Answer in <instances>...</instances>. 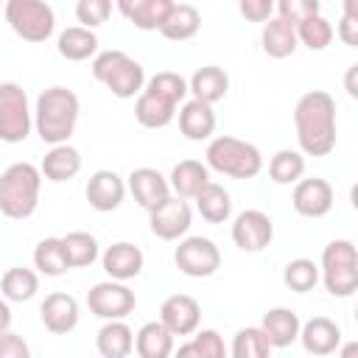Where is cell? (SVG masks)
<instances>
[{
  "mask_svg": "<svg viewBox=\"0 0 358 358\" xmlns=\"http://www.w3.org/2000/svg\"><path fill=\"white\" fill-rule=\"evenodd\" d=\"M296 143L305 157H327L336 148V101L324 90L299 95L294 106Z\"/></svg>",
  "mask_w": 358,
  "mask_h": 358,
  "instance_id": "obj_1",
  "label": "cell"
},
{
  "mask_svg": "<svg viewBox=\"0 0 358 358\" xmlns=\"http://www.w3.org/2000/svg\"><path fill=\"white\" fill-rule=\"evenodd\" d=\"M78 115H81L78 95L67 87L56 84V87H48L39 92V98L34 103V129H36L39 140L48 145L70 143V137L78 126Z\"/></svg>",
  "mask_w": 358,
  "mask_h": 358,
  "instance_id": "obj_2",
  "label": "cell"
},
{
  "mask_svg": "<svg viewBox=\"0 0 358 358\" xmlns=\"http://www.w3.org/2000/svg\"><path fill=\"white\" fill-rule=\"evenodd\" d=\"M42 171L34 162H11L0 173V213L14 221H25L39 207Z\"/></svg>",
  "mask_w": 358,
  "mask_h": 358,
  "instance_id": "obj_3",
  "label": "cell"
},
{
  "mask_svg": "<svg viewBox=\"0 0 358 358\" xmlns=\"http://www.w3.org/2000/svg\"><path fill=\"white\" fill-rule=\"evenodd\" d=\"M204 162L210 171L224 173L229 179H255L263 171V154L255 143H246L232 134L210 137Z\"/></svg>",
  "mask_w": 358,
  "mask_h": 358,
  "instance_id": "obj_4",
  "label": "cell"
},
{
  "mask_svg": "<svg viewBox=\"0 0 358 358\" xmlns=\"http://www.w3.org/2000/svg\"><path fill=\"white\" fill-rule=\"evenodd\" d=\"M92 78L103 84L115 98H137L145 87V70L126 50H101L92 56Z\"/></svg>",
  "mask_w": 358,
  "mask_h": 358,
  "instance_id": "obj_5",
  "label": "cell"
},
{
  "mask_svg": "<svg viewBox=\"0 0 358 358\" xmlns=\"http://www.w3.org/2000/svg\"><path fill=\"white\" fill-rule=\"evenodd\" d=\"M319 280L330 296L347 299L358 291V252L350 238H336L322 249Z\"/></svg>",
  "mask_w": 358,
  "mask_h": 358,
  "instance_id": "obj_6",
  "label": "cell"
},
{
  "mask_svg": "<svg viewBox=\"0 0 358 358\" xmlns=\"http://www.w3.org/2000/svg\"><path fill=\"white\" fill-rule=\"evenodd\" d=\"M3 14L8 28L22 42H45L56 31V14L48 0H6Z\"/></svg>",
  "mask_w": 358,
  "mask_h": 358,
  "instance_id": "obj_7",
  "label": "cell"
},
{
  "mask_svg": "<svg viewBox=\"0 0 358 358\" xmlns=\"http://www.w3.org/2000/svg\"><path fill=\"white\" fill-rule=\"evenodd\" d=\"M34 129V109L17 81H0V140L8 145L22 143Z\"/></svg>",
  "mask_w": 358,
  "mask_h": 358,
  "instance_id": "obj_8",
  "label": "cell"
},
{
  "mask_svg": "<svg viewBox=\"0 0 358 358\" xmlns=\"http://www.w3.org/2000/svg\"><path fill=\"white\" fill-rule=\"evenodd\" d=\"M173 263L185 277L204 280L221 268V249L204 235H185L173 249Z\"/></svg>",
  "mask_w": 358,
  "mask_h": 358,
  "instance_id": "obj_9",
  "label": "cell"
},
{
  "mask_svg": "<svg viewBox=\"0 0 358 358\" xmlns=\"http://www.w3.org/2000/svg\"><path fill=\"white\" fill-rule=\"evenodd\" d=\"M87 308L92 316H98L103 322L106 319H126L129 313H134L137 296L126 282L109 277L103 282H95L87 291Z\"/></svg>",
  "mask_w": 358,
  "mask_h": 358,
  "instance_id": "obj_10",
  "label": "cell"
},
{
  "mask_svg": "<svg viewBox=\"0 0 358 358\" xmlns=\"http://www.w3.org/2000/svg\"><path fill=\"white\" fill-rule=\"evenodd\" d=\"M190 224H193V210H190L187 199H179L173 193L159 207H154L148 213V227H151V232L159 241H179V238H185Z\"/></svg>",
  "mask_w": 358,
  "mask_h": 358,
  "instance_id": "obj_11",
  "label": "cell"
},
{
  "mask_svg": "<svg viewBox=\"0 0 358 358\" xmlns=\"http://www.w3.org/2000/svg\"><path fill=\"white\" fill-rule=\"evenodd\" d=\"M274 241V221L263 210H243L232 221V243L241 252H263Z\"/></svg>",
  "mask_w": 358,
  "mask_h": 358,
  "instance_id": "obj_12",
  "label": "cell"
},
{
  "mask_svg": "<svg viewBox=\"0 0 358 358\" xmlns=\"http://www.w3.org/2000/svg\"><path fill=\"white\" fill-rule=\"evenodd\" d=\"M291 207L302 218H324L333 210V187L322 176H308L294 182Z\"/></svg>",
  "mask_w": 358,
  "mask_h": 358,
  "instance_id": "obj_13",
  "label": "cell"
},
{
  "mask_svg": "<svg viewBox=\"0 0 358 358\" xmlns=\"http://www.w3.org/2000/svg\"><path fill=\"white\" fill-rule=\"evenodd\" d=\"M84 196L90 201L92 210L98 213H112L123 204L126 199V179L117 173V171H109V168H101L95 171L90 179H87V187H84Z\"/></svg>",
  "mask_w": 358,
  "mask_h": 358,
  "instance_id": "obj_14",
  "label": "cell"
},
{
  "mask_svg": "<svg viewBox=\"0 0 358 358\" xmlns=\"http://www.w3.org/2000/svg\"><path fill=\"white\" fill-rule=\"evenodd\" d=\"M126 190L134 196V201L151 213L154 207H159L168 196H171V185H168V176H162L157 168H134L129 176H126Z\"/></svg>",
  "mask_w": 358,
  "mask_h": 358,
  "instance_id": "obj_15",
  "label": "cell"
},
{
  "mask_svg": "<svg viewBox=\"0 0 358 358\" xmlns=\"http://www.w3.org/2000/svg\"><path fill=\"white\" fill-rule=\"evenodd\" d=\"M78 316H81L78 299L73 294H64V291L48 294L39 305V319H42L45 330L53 336H67L70 330H76Z\"/></svg>",
  "mask_w": 358,
  "mask_h": 358,
  "instance_id": "obj_16",
  "label": "cell"
},
{
  "mask_svg": "<svg viewBox=\"0 0 358 358\" xmlns=\"http://www.w3.org/2000/svg\"><path fill=\"white\" fill-rule=\"evenodd\" d=\"M159 322L173 336H190L201 324V305L190 294H171L159 305Z\"/></svg>",
  "mask_w": 358,
  "mask_h": 358,
  "instance_id": "obj_17",
  "label": "cell"
},
{
  "mask_svg": "<svg viewBox=\"0 0 358 358\" xmlns=\"http://www.w3.org/2000/svg\"><path fill=\"white\" fill-rule=\"evenodd\" d=\"M101 266L112 280L129 282V280L140 277V271L145 266V255L131 241H117L101 252Z\"/></svg>",
  "mask_w": 358,
  "mask_h": 358,
  "instance_id": "obj_18",
  "label": "cell"
},
{
  "mask_svg": "<svg viewBox=\"0 0 358 358\" xmlns=\"http://www.w3.org/2000/svg\"><path fill=\"white\" fill-rule=\"evenodd\" d=\"M296 338L310 355H333L341 347V327L327 316H313L305 324H299Z\"/></svg>",
  "mask_w": 358,
  "mask_h": 358,
  "instance_id": "obj_19",
  "label": "cell"
},
{
  "mask_svg": "<svg viewBox=\"0 0 358 358\" xmlns=\"http://www.w3.org/2000/svg\"><path fill=\"white\" fill-rule=\"evenodd\" d=\"M179 131L193 140V143H201V140H210L213 131H215V112H213V103H204L199 98H185L179 112Z\"/></svg>",
  "mask_w": 358,
  "mask_h": 358,
  "instance_id": "obj_20",
  "label": "cell"
},
{
  "mask_svg": "<svg viewBox=\"0 0 358 358\" xmlns=\"http://www.w3.org/2000/svg\"><path fill=\"white\" fill-rule=\"evenodd\" d=\"M299 324H302V319H299L296 310H291V308H268L263 313L260 330L266 333V338H268V344L274 350H285V347H291L296 341Z\"/></svg>",
  "mask_w": 358,
  "mask_h": 358,
  "instance_id": "obj_21",
  "label": "cell"
},
{
  "mask_svg": "<svg viewBox=\"0 0 358 358\" xmlns=\"http://www.w3.org/2000/svg\"><path fill=\"white\" fill-rule=\"evenodd\" d=\"M260 45L268 59H288L296 53L299 39H296V31L291 22H285L282 17H268L260 31Z\"/></svg>",
  "mask_w": 358,
  "mask_h": 358,
  "instance_id": "obj_22",
  "label": "cell"
},
{
  "mask_svg": "<svg viewBox=\"0 0 358 358\" xmlns=\"http://www.w3.org/2000/svg\"><path fill=\"white\" fill-rule=\"evenodd\" d=\"M187 92L204 103H218L229 92V76L218 64H204L187 78Z\"/></svg>",
  "mask_w": 358,
  "mask_h": 358,
  "instance_id": "obj_23",
  "label": "cell"
},
{
  "mask_svg": "<svg viewBox=\"0 0 358 358\" xmlns=\"http://www.w3.org/2000/svg\"><path fill=\"white\" fill-rule=\"evenodd\" d=\"M39 171L48 182H67L81 171V151L70 143L50 145L39 162Z\"/></svg>",
  "mask_w": 358,
  "mask_h": 358,
  "instance_id": "obj_24",
  "label": "cell"
},
{
  "mask_svg": "<svg viewBox=\"0 0 358 358\" xmlns=\"http://www.w3.org/2000/svg\"><path fill=\"white\" fill-rule=\"evenodd\" d=\"M176 109H179L176 103H171L168 98L151 92L148 87H143L137 101H134V117L145 129H165L176 117Z\"/></svg>",
  "mask_w": 358,
  "mask_h": 358,
  "instance_id": "obj_25",
  "label": "cell"
},
{
  "mask_svg": "<svg viewBox=\"0 0 358 358\" xmlns=\"http://www.w3.org/2000/svg\"><path fill=\"white\" fill-rule=\"evenodd\" d=\"M207 182H210V168H207V162H199V159L176 162L171 168V176H168L171 193L179 199H193Z\"/></svg>",
  "mask_w": 358,
  "mask_h": 358,
  "instance_id": "obj_26",
  "label": "cell"
},
{
  "mask_svg": "<svg viewBox=\"0 0 358 358\" xmlns=\"http://www.w3.org/2000/svg\"><path fill=\"white\" fill-rule=\"evenodd\" d=\"M56 50L67 62H87L98 53V34L92 28H84V25H70L59 34Z\"/></svg>",
  "mask_w": 358,
  "mask_h": 358,
  "instance_id": "obj_27",
  "label": "cell"
},
{
  "mask_svg": "<svg viewBox=\"0 0 358 358\" xmlns=\"http://www.w3.org/2000/svg\"><path fill=\"white\" fill-rule=\"evenodd\" d=\"M193 201H196L199 215L207 224H224L232 215V196H229V190L224 185L213 182V179L193 196Z\"/></svg>",
  "mask_w": 358,
  "mask_h": 358,
  "instance_id": "obj_28",
  "label": "cell"
},
{
  "mask_svg": "<svg viewBox=\"0 0 358 358\" xmlns=\"http://www.w3.org/2000/svg\"><path fill=\"white\" fill-rule=\"evenodd\" d=\"M95 347L103 358H126L134 350V333L123 319H106L95 336Z\"/></svg>",
  "mask_w": 358,
  "mask_h": 358,
  "instance_id": "obj_29",
  "label": "cell"
},
{
  "mask_svg": "<svg viewBox=\"0 0 358 358\" xmlns=\"http://www.w3.org/2000/svg\"><path fill=\"white\" fill-rule=\"evenodd\" d=\"M173 333L157 319V322H145L137 333H134V352L140 358H168L173 352Z\"/></svg>",
  "mask_w": 358,
  "mask_h": 358,
  "instance_id": "obj_30",
  "label": "cell"
},
{
  "mask_svg": "<svg viewBox=\"0 0 358 358\" xmlns=\"http://www.w3.org/2000/svg\"><path fill=\"white\" fill-rule=\"evenodd\" d=\"M201 28V14L196 6L190 3H173L171 14L165 17V22L159 25V34L171 42H185V39H193Z\"/></svg>",
  "mask_w": 358,
  "mask_h": 358,
  "instance_id": "obj_31",
  "label": "cell"
},
{
  "mask_svg": "<svg viewBox=\"0 0 358 358\" xmlns=\"http://www.w3.org/2000/svg\"><path fill=\"white\" fill-rule=\"evenodd\" d=\"M62 249H64V260L70 268H87L101 257L98 238L90 232H81V229L62 235Z\"/></svg>",
  "mask_w": 358,
  "mask_h": 358,
  "instance_id": "obj_32",
  "label": "cell"
},
{
  "mask_svg": "<svg viewBox=\"0 0 358 358\" xmlns=\"http://www.w3.org/2000/svg\"><path fill=\"white\" fill-rule=\"evenodd\" d=\"M39 291V271L25 268V266H11L0 277V294L8 302H28Z\"/></svg>",
  "mask_w": 358,
  "mask_h": 358,
  "instance_id": "obj_33",
  "label": "cell"
},
{
  "mask_svg": "<svg viewBox=\"0 0 358 358\" xmlns=\"http://www.w3.org/2000/svg\"><path fill=\"white\" fill-rule=\"evenodd\" d=\"M294 31H296L299 45H305L308 50H316V53L324 50V48L333 42V36H336L330 20L322 17V11H319V14H310V17H305V20H299V22L294 25Z\"/></svg>",
  "mask_w": 358,
  "mask_h": 358,
  "instance_id": "obj_34",
  "label": "cell"
},
{
  "mask_svg": "<svg viewBox=\"0 0 358 358\" xmlns=\"http://www.w3.org/2000/svg\"><path fill=\"white\" fill-rule=\"evenodd\" d=\"M268 176L274 185H294L305 176V154L296 148H280L268 159Z\"/></svg>",
  "mask_w": 358,
  "mask_h": 358,
  "instance_id": "obj_35",
  "label": "cell"
},
{
  "mask_svg": "<svg viewBox=\"0 0 358 358\" xmlns=\"http://www.w3.org/2000/svg\"><path fill=\"white\" fill-rule=\"evenodd\" d=\"M34 268L45 277H62L64 271H70L67 260H64V249H62V238H42L34 249Z\"/></svg>",
  "mask_w": 358,
  "mask_h": 358,
  "instance_id": "obj_36",
  "label": "cell"
},
{
  "mask_svg": "<svg viewBox=\"0 0 358 358\" xmlns=\"http://www.w3.org/2000/svg\"><path fill=\"white\" fill-rule=\"evenodd\" d=\"M271 344L266 338V333L257 327H241L235 336H232V344H229V355L232 358H268L271 355Z\"/></svg>",
  "mask_w": 358,
  "mask_h": 358,
  "instance_id": "obj_37",
  "label": "cell"
},
{
  "mask_svg": "<svg viewBox=\"0 0 358 358\" xmlns=\"http://www.w3.org/2000/svg\"><path fill=\"white\" fill-rule=\"evenodd\" d=\"M179 355H193V358H224L227 355V344L221 338L218 330L213 327H201L190 333V341L179 344L176 350Z\"/></svg>",
  "mask_w": 358,
  "mask_h": 358,
  "instance_id": "obj_38",
  "label": "cell"
},
{
  "mask_svg": "<svg viewBox=\"0 0 358 358\" xmlns=\"http://www.w3.org/2000/svg\"><path fill=\"white\" fill-rule=\"evenodd\" d=\"M282 282L285 288L296 291V294H308L316 288L319 282V263H313L310 257H294L285 263L282 268Z\"/></svg>",
  "mask_w": 358,
  "mask_h": 358,
  "instance_id": "obj_39",
  "label": "cell"
},
{
  "mask_svg": "<svg viewBox=\"0 0 358 358\" xmlns=\"http://www.w3.org/2000/svg\"><path fill=\"white\" fill-rule=\"evenodd\" d=\"M145 87L151 90V92H157V95H162V98H168L171 103H182L190 92H187V78L185 76H179V73H173V70H162V73H157V76H151L148 81H145Z\"/></svg>",
  "mask_w": 358,
  "mask_h": 358,
  "instance_id": "obj_40",
  "label": "cell"
},
{
  "mask_svg": "<svg viewBox=\"0 0 358 358\" xmlns=\"http://www.w3.org/2000/svg\"><path fill=\"white\" fill-rule=\"evenodd\" d=\"M173 3H176V0H145V3L129 17V22H131L134 28H140V31H159V25H162L165 17L171 14Z\"/></svg>",
  "mask_w": 358,
  "mask_h": 358,
  "instance_id": "obj_41",
  "label": "cell"
},
{
  "mask_svg": "<svg viewBox=\"0 0 358 358\" xmlns=\"http://www.w3.org/2000/svg\"><path fill=\"white\" fill-rule=\"evenodd\" d=\"M115 0H76V20L84 28H98L112 17Z\"/></svg>",
  "mask_w": 358,
  "mask_h": 358,
  "instance_id": "obj_42",
  "label": "cell"
},
{
  "mask_svg": "<svg viewBox=\"0 0 358 358\" xmlns=\"http://www.w3.org/2000/svg\"><path fill=\"white\" fill-rule=\"evenodd\" d=\"M274 11L277 17H282L285 22L296 25L299 20L319 14L322 11V0H274Z\"/></svg>",
  "mask_w": 358,
  "mask_h": 358,
  "instance_id": "obj_43",
  "label": "cell"
},
{
  "mask_svg": "<svg viewBox=\"0 0 358 358\" xmlns=\"http://www.w3.org/2000/svg\"><path fill=\"white\" fill-rule=\"evenodd\" d=\"M238 11L246 22H266L274 17V0H238Z\"/></svg>",
  "mask_w": 358,
  "mask_h": 358,
  "instance_id": "obj_44",
  "label": "cell"
},
{
  "mask_svg": "<svg viewBox=\"0 0 358 358\" xmlns=\"http://www.w3.org/2000/svg\"><path fill=\"white\" fill-rule=\"evenodd\" d=\"M28 355H31V347L22 336H17L11 330L0 333V358H28Z\"/></svg>",
  "mask_w": 358,
  "mask_h": 358,
  "instance_id": "obj_45",
  "label": "cell"
},
{
  "mask_svg": "<svg viewBox=\"0 0 358 358\" xmlns=\"http://www.w3.org/2000/svg\"><path fill=\"white\" fill-rule=\"evenodd\" d=\"M336 34H338V39H341L347 48H358V17H352V14H341Z\"/></svg>",
  "mask_w": 358,
  "mask_h": 358,
  "instance_id": "obj_46",
  "label": "cell"
},
{
  "mask_svg": "<svg viewBox=\"0 0 358 358\" xmlns=\"http://www.w3.org/2000/svg\"><path fill=\"white\" fill-rule=\"evenodd\" d=\"M143 3H145V0H115V8H117V11H120L126 20H129V17H131V14H134V11H137Z\"/></svg>",
  "mask_w": 358,
  "mask_h": 358,
  "instance_id": "obj_47",
  "label": "cell"
},
{
  "mask_svg": "<svg viewBox=\"0 0 358 358\" xmlns=\"http://www.w3.org/2000/svg\"><path fill=\"white\" fill-rule=\"evenodd\" d=\"M11 319H14V316H11V305H8V299L3 296V299H0V333H3V330H11Z\"/></svg>",
  "mask_w": 358,
  "mask_h": 358,
  "instance_id": "obj_48",
  "label": "cell"
},
{
  "mask_svg": "<svg viewBox=\"0 0 358 358\" xmlns=\"http://www.w3.org/2000/svg\"><path fill=\"white\" fill-rule=\"evenodd\" d=\"M355 73H358V64H350V70H347V78H344V87H347L350 98H358V87H355Z\"/></svg>",
  "mask_w": 358,
  "mask_h": 358,
  "instance_id": "obj_49",
  "label": "cell"
},
{
  "mask_svg": "<svg viewBox=\"0 0 358 358\" xmlns=\"http://www.w3.org/2000/svg\"><path fill=\"white\" fill-rule=\"evenodd\" d=\"M344 14L358 17V0H344Z\"/></svg>",
  "mask_w": 358,
  "mask_h": 358,
  "instance_id": "obj_50",
  "label": "cell"
},
{
  "mask_svg": "<svg viewBox=\"0 0 358 358\" xmlns=\"http://www.w3.org/2000/svg\"><path fill=\"white\" fill-rule=\"evenodd\" d=\"M3 3H6V0H0V6H3Z\"/></svg>",
  "mask_w": 358,
  "mask_h": 358,
  "instance_id": "obj_51",
  "label": "cell"
}]
</instances>
